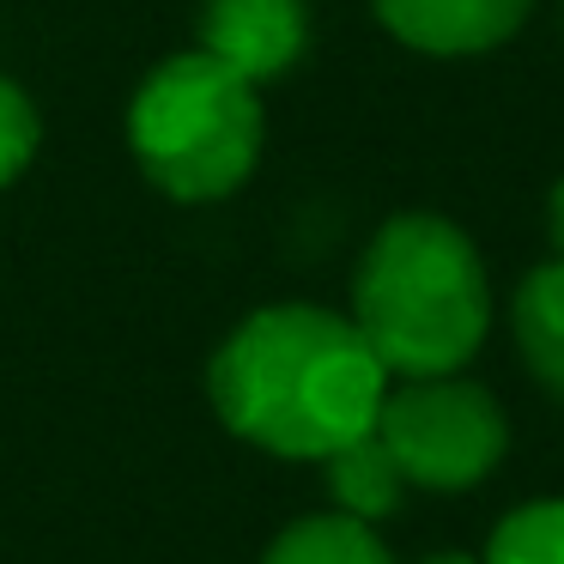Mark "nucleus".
Here are the masks:
<instances>
[{
  "instance_id": "f257e3e1",
  "label": "nucleus",
  "mask_w": 564,
  "mask_h": 564,
  "mask_svg": "<svg viewBox=\"0 0 564 564\" xmlns=\"http://www.w3.org/2000/svg\"><path fill=\"white\" fill-rule=\"evenodd\" d=\"M207 394L231 437L280 462L322 467L377 425L389 370L352 328V316L322 304H268L219 340Z\"/></svg>"
},
{
  "instance_id": "f03ea898",
  "label": "nucleus",
  "mask_w": 564,
  "mask_h": 564,
  "mask_svg": "<svg viewBox=\"0 0 564 564\" xmlns=\"http://www.w3.org/2000/svg\"><path fill=\"white\" fill-rule=\"evenodd\" d=\"M352 328L389 382L455 377L491 334V273L474 237L443 213H394L352 273Z\"/></svg>"
},
{
  "instance_id": "7ed1b4c3",
  "label": "nucleus",
  "mask_w": 564,
  "mask_h": 564,
  "mask_svg": "<svg viewBox=\"0 0 564 564\" xmlns=\"http://www.w3.org/2000/svg\"><path fill=\"white\" fill-rule=\"evenodd\" d=\"M261 86L200 50L164 55L128 98V152L140 176L183 207L237 195L261 164Z\"/></svg>"
},
{
  "instance_id": "20e7f679",
  "label": "nucleus",
  "mask_w": 564,
  "mask_h": 564,
  "mask_svg": "<svg viewBox=\"0 0 564 564\" xmlns=\"http://www.w3.org/2000/svg\"><path fill=\"white\" fill-rule=\"evenodd\" d=\"M370 431L394 455L406 491H474L510 455V419L498 394L462 370L389 382Z\"/></svg>"
},
{
  "instance_id": "39448f33",
  "label": "nucleus",
  "mask_w": 564,
  "mask_h": 564,
  "mask_svg": "<svg viewBox=\"0 0 564 564\" xmlns=\"http://www.w3.org/2000/svg\"><path fill=\"white\" fill-rule=\"evenodd\" d=\"M195 50L243 74L249 86H268L304 62L310 7L304 0H200Z\"/></svg>"
},
{
  "instance_id": "423d86ee",
  "label": "nucleus",
  "mask_w": 564,
  "mask_h": 564,
  "mask_svg": "<svg viewBox=\"0 0 564 564\" xmlns=\"http://www.w3.org/2000/svg\"><path fill=\"white\" fill-rule=\"evenodd\" d=\"M540 0H370L377 25L413 55L462 62V55H491L528 25Z\"/></svg>"
},
{
  "instance_id": "0eeeda50",
  "label": "nucleus",
  "mask_w": 564,
  "mask_h": 564,
  "mask_svg": "<svg viewBox=\"0 0 564 564\" xmlns=\"http://www.w3.org/2000/svg\"><path fill=\"white\" fill-rule=\"evenodd\" d=\"M510 334H516V352H522V370L564 401V261H540V268L522 273L510 297Z\"/></svg>"
},
{
  "instance_id": "6e6552de",
  "label": "nucleus",
  "mask_w": 564,
  "mask_h": 564,
  "mask_svg": "<svg viewBox=\"0 0 564 564\" xmlns=\"http://www.w3.org/2000/svg\"><path fill=\"white\" fill-rule=\"evenodd\" d=\"M322 486H328L334 510L352 516V522H370V528L389 522L406 498V479H401V467H394V455L382 449L377 431H365V437H352L346 449H334L328 462H322Z\"/></svg>"
},
{
  "instance_id": "1a4fd4ad",
  "label": "nucleus",
  "mask_w": 564,
  "mask_h": 564,
  "mask_svg": "<svg viewBox=\"0 0 564 564\" xmlns=\"http://www.w3.org/2000/svg\"><path fill=\"white\" fill-rule=\"evenodd\" d=\"M261 564H394V558L370 522L322 510V516H304V522L280 528L273 546L261 552Z\"/></svg>"
},
{
  "instance_id": "9d476101",
  "label": "nucleus",
  "mask_w": 564,
  "mask_h": 564,
  "mask_svg": "<svg viewBox=\"0 0 564 564\" xmlns=\"http://www.w3.org/2000/svg\"><path fill=\"white\" fill-rule=\"evenodd\" d=\"M486 564H564V498L516 503L486 540Z\"/></svg>"
},
{
  "instance_id": "9b49d317",
  "label": "nucleus",
  "mask_w": 564,
  "mask_h": 564,
  "mask_svg": "<svg viewBox=\"0 0 564 564\" xmlns=\"http://www.w3.org/2000/svg\"><path fill=\"white\" fill-rule=\"evenodd\" d=\"M43 147V116L19 79L0 74V188H13Z\"/></svg>"
},
{
  "instance_id": "f8f14e48",
  "label": "nucleus",
  "mask_w": 564,
  "mask_h": 564,
  "mask_svg": "<svg viewBox=\"0 0 564 564\" xmlns=\"http://www.w3.org/2000/svg\"><path fill=\"white\" fill-rule=\"evenodd\" d=\"M546 237H552V256L564 261V176L552 183V195H546Z\"/></svg>"
},
{
  "instance_id": "ddd939ff",
  "label": "nucleus",
  "mask_w": 564,
  "mask_h": 564,
  "mask_svg": "<svg viewBox=\"0 0 564 564\" xmlns=\"http://www.w3.org/2000/svg\"><path fill=\"white\" fill-rule=\"evenodd\" d=\"M419 564H486V558H474V552H431V558H419Z\"/></svg>"
},
{
  "instance_id": "4468645a",
  "label": "nucleus",
  "mask_w": 564,
  "mask_h": 564,
  "mask_svg": "<svg viewBox=\"0 0 564 564\" xmlns=\"http://www.w3.org/2000/svg\"><path fill=\"white\" fill-rule=\"evenodd\" d=\"M558 25H564V0H558Z\"/></svg>"
}]
</instances>
